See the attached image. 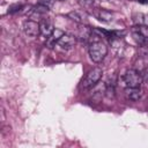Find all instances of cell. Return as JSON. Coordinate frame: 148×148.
<instances>
[{
    "instance_id": "4",
    "label": "cell",
    "mask_w": 148,
    "mask_h": 148,
    "mask_svg": "<svg viewBox=\"0 0 148 148\" xmlns=\"http://www.w3.org/2000/svg\"><path fill=\"white\" fill-rule=\"evenodd\" d=\"M23 31L29 37H36L40 34V27L39 23L32 20H27L23 23Z\"/></svg>"
},
{
    "instance_id": "5",
    "label": "cell",
    "mask_w": 148,
    "mask_h": 148,
    "mask_svg": "<svg viewBox=\"0 0 148 148\" xmlns=\"http://www.w3.org/2000/svg\"><path fill=\"white\" fill-rule=\"evenodd\" d=\"M64 35H65V32H64L61 29L54 28L53 32L46 38V46H47L49 49H52L53 46H56V44H58L59 39H60Z\"/></svg>"
},
{
    "instance_id": "2",
    "label": "cell",
    "mask_w": 148,
    "mask_h": 148,
    "mask_svg": "<svg viewBox=\"0 0 148 148\" xmlns=\"http://www.w3.org/2000/svg\"><path fill=\"white\" fill-rule=\"evenodd\" d=\"M103 75V71L99 67H95L91 71L88 72V74L84 76V79L81 81V87L83 89H89L92 88L94 86H96L98 83V81L101 80Z\"/></svg>"
},
{
    "instance_id": "9",
    "label": "cell",
    "mask_w": 148,
    "mask_h": 148,
    "mask_svg": "<svg viewBox=\"0 0 148 148\" xmlns=\"http://www.w3.org/2000/svg\"><path fill=\"white\" fill-rule=\"evenodd\" d=\"M39 27H40V34L43 36H45L46 38L53 32L54 30V27L52 24V22L50 20H43L40 23H39Z\"/></svg>"
},
{
    "instance_id": "7",
    "label": "cell",
    "mask_w": 148,
    "mask_h": 148,
    "mask_svg": "<svg viewBox=\"0 0 148 148\" xmlns=\"http://www.w3.org/2000/svg\"><path fill=\"white\" fill-rule=\"evenodd\" d=\"M125 96L127 99L136 102L141 98L142 96V91L140 88H131V87H126L125 88Z\"/></svg>"
},
{
    "instance_id": "13",
    "label": "cell",
    "mask_w": 148,
    "mask_h": 148,
    "mask_svg": "<svg viewBox=\"0 0 148 148\" xmlns=\"http://www.w3.org/2000/svg\"><path fill=\"white\" fill-rule=\"evenodd\" d=\"M132 37H133L134 42H135L136 44H139V45L145 46V45L148 44V37L143 36V35H142L141 32H139L138 30H134V31L132 32Z\"/></svg>"
},
{
    "instance_id": "18",
    "label": "cell",
    "mask_w": 148,
    "mask_h": 148,
    "mask_svg": "<svg viewBox=\"0 0 148 148\" xmlns=\"http://www.w3.org/2000/svg\"><path fill=\"white\" fill-rule=\"evenodd\" d=\"M38 3H40L43 6H46L47 8H51L54 3V0H38Z\"/></svg>"
},
{
    "instance_id": "3",
    "label": "cell",
    "mask_w": 148,
    "mask_h": 148,
    "mask_svg": "<svg viewBox=\"0 0 148 148\" xmlns=\"http://www.w3.org/2000/svg\"><path fill=\"white\" fill-rule=\"evenodd\" d=\"M142 81H143L142 75L136 69H127L125 75H124V82H125L126 87L140 88Z\"/></svg>"
},
{
    "instance_id": "12",
    "label": "cell",
    "mask_w": 148,
    "mask_h": 148,
    "mask_svg": "<svg viewBox=\"0 0 148 148\" xmlns=\"http://www.w3.org/2000/svg\"><path fill=\"white\" fill-rule=\"evenodd\" d=\"M91 36V28L87 27V25H81L79 28V32H77V37L81 40H87L89 39Z\"/></svg>"
},
{
    "instance_id": "20",
    "label": "cell",
    "mask_w": 148,
    "mask_h": 148,
    "mask_svg": "<svg viewBox=\"0 0 148 148\" xmlns=\"http://www.w3.org/2000/svg\"><path fill=\"white\" fill-rule=\"evenodd\" d=\"M58 1H64V0H58Z\"/></svg>"
},
{
    "instance_id": "10",
    "label": "cell",
    "mask_w": 148,
    "mask_h": 148,
    "mask_svg": "<svg viewBox=\"0 0 148 148\" xmlns=\"http://www.w3.org/2000/svg\"><path fill=\"white\" fill-rule=\"evenodd\" d=\"M133 22L136 25H145L148 27V14H143V13H135L132 16Z\"/></svg>"
},
{
    "instance_id": "8",
    "label": "cell",
    "mask_w": 148,
    "mask_h": 148,
    "mask_svg": "<svg viewBox=\"0 0 148 148\" xmlns=\"http://www.w3.org/2000/svg\"><path fill=\"white\" fill-rule=\"evenodd\" d=\"M67 16H68L72 21L76 22V23H79V24H83V23L87 22V15H86V13L80 12V10L69 12V13L67 14Z\"/></svg>"
},
{
    "instance_id": "14",
    "label": "cell",
    "mask_w": 148,
    "mask_h": 148,
    "mask_svg": "<svg viewBox=\"0 0 148 148\" xmlns=\"http://www.w3.org/2000/svg\"><path fill=\"white\" fill-rule=\"evenodd\" d=\"M23 8H24L23 5H21V3H14V5H10V6L8 7L7 13H8V14H15V13L22 12Z\"/></svg>"
},
{
    "instance_id": "1",
    "label": "cell",
    "mask_w": 148,
    "mask_h": 148,
    "mask_svg": "<svg viewBox=\"0 0 148 148\" xmlns=\"http://www.w3.org/2000/svg\"><path fill=\"white\" fill-rule=\"evenodd\" d=\"M88 52H89L90 59L94 62L98 64V62L103 61V59L105 58V56L108 53V46L102 39H95L90 43Z\"/></svg>"
},
{
    "instance_id": "19",
    "label": "cell",
    "mask_w": 148,
    "mask_h": 148,
    "mask_svg": "<svg viewBox=\"0 0 148 148\" xmlns=\"http://www.w3.org/2000/svg\"><path fill=\"white\" fill-rule=\"evenodd\" d=\"M139 3H141V5H147L148 3V0H136Z\"/></svg>"
},
{
    "instance_id": "16",
    "label": "cell",
    "mask_w": 148,
    "mask_h": 148,
    "mask_svg": "<svg viewBox=\"0 0 148 148\" xmlns=\"http://www.w3.org/2000/svg\"><path fill=\"white\" fill-rule=\"evenodd\" d=\"M94 1H95V0H79V3H80L81 7H83V8H86V9H89V8L92 7Z\"/></svg>"
},
{
    "instance_id": "15",
    "label": "cell",
    "mask_w": 148,
    "mask_h": 148,
    "mask_svg": "<svg viewBox=\"0 0 148 148\" xmlns=\"http://www.w3.org/2000/svg\"><path fill=\"white\" fill-rule=\"evenodd\" d=\"M32 9H34V12H36L37 14H46V13L50 10V8H47L46 6H43V5H40V3H37Z\"/></svg>"
},
{
    "instance_id": "11",
    "label": "cell",
    "mask_w": 148,
    "mask_h": 148,
    "mask_svg": "<svg viewBox=\"0 0 148 148\" xmlns=\"http://www.w3.org/2000/svg\"><path fill=\"white\" fill-rule=\"evenodd\" d=\"M97 18L102 22H111L113 18V14L108 9H98Z\"/></svg>"
},
{
    "instance_id": "21",
    "label": "cell",
    "mask_w": 148,
    "mask_h": 148,
    "mask_svg": "<svg viewBox=\"0 0 148 148\" xmlns=\"http://www.w3.org/2000/svg\"><path fill=\"white\" fill-rule=\"evenodd\" d=\"M101 1H104V0H101Z\"/></svg>"
},
{
    "instance_id": "6",
    "label": "cell",
    "mask_w": 148,
    "mask_h": 148,
    "mask_svg": "<svg viewBox=\"0 0 148 148\" xmlns=\"http://www.w3.org/2000/svg\"><path fill=\"white\" fill-rule=\"evenodd\" d=\"M76 43V38L71 35V34H65L58 42V45L62 49V50H69L72 49Z\"/></svg>"
},
{
    "instance_id": "17",
    "label": "cell",
    "mask_w": 148,
    "mask_h": 148,
    "mask_svg": "<svg viewBox=\"0 0 148 148\" xmlns=\"http://www.w3.org/2000/svg\"><path fill=\"white\" fill-rule=\"evenodd\" d=\"M135 28H136L135 30H138L139 32H141L143 36L148 37V27H145V25H136Z\"/></svg>"
}]
</instances>
